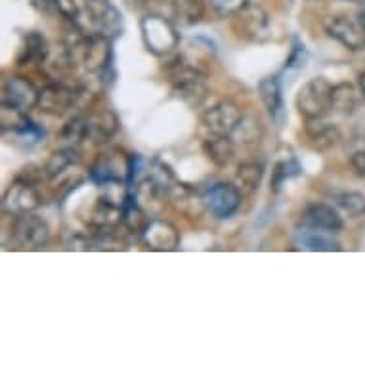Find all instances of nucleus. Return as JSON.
Returning a JSON list of instances; mask_svg holds the SVG:
<instances>
[{"instance_id": "nucleus-1", "label": "nucleus", "mask_w": 365, "mask_h": 365, "mask_svg": "<svg viewBox=\"0 0 365 365\" xmlns=\"http://www.w3.org/2000/svg\"><path fill=\"white\" fill-rule=\"evenodd\" d=\"M142 38L151 54L168 56L178 48L180 35L173 21L159 14H150L140 21Z\"/></svg>"}, {"instance_id": "nucleus-2", "label": "nucleus", "mask_w": 365, "mask_h": 365, "mask_svg": "<svg viewBox=\"0 0 365 365\" xmlns=\"http://www.w3.org/2000/svg\"><path fill=\"white\" fill-rule=\"evenodd\" d=\"M333 84L324 77H316L299 90L297 108L304 119H324L331 111Z\"/></svg>"}, {"instance_id": "nucleus-3", "label": "nucleus", "mask_w": 365, "mask_h": 365, "mask_svg": "<svg viewBox=\"0 0 365 365\" xmlns=\"http://www.w3.org/2000/svg\"><path fill=\"white\" fill-rule=\"evenodd\" d=\"M235 35L251 42H264L269 36V16L262 6L247 2L240 12L232 16Z\"/></svg>"}, {"instance_id": "nucleus-4", "label": "nucleus", "mask_w": 365, "mask_h": 365, "mask_svg": "<svg viewBox=\"0 0 365 365\" xmlns=\"http://www.w3.org/2000/svg\"><path fill=\"white\" fill-rule=\"evenodd\" d=\"M201 203L210 215L218 220H226L237 212L241 205V192L240 187L230 182H216L210 184L203 192Z\"/></svg>"}, {"instance_id": "nucleus-5", "label": "nucleus", "mask_w": 365, "mask_h": 365, "mask_svg": "<svg viewBox=\"0 0 365 365\" xmlns=\"http://www.w3.org/2000/svg\"><path fill=\"white\" fill-rule=\"evenodd\" d=\"M78 96L81 94H78L77 86L63 83V81H56V83L46 84L38 92L36 108H41V111L48 115H63L75 108Z\"/></svg>"}, {"instance_id": "nucleus-6", "label": "nucleus", "mask_w": 365, "mask_h": 365, "mask_svg": "<svg viewBox=\"0 0 365 365\" xmlns=\"http://www.w3.org/2000/svg\"><path fill=\"white\" fill-rule=\"evenodd\" d=\"M12 235L16 237L19 245L25 249H41L48 243L50 240V227L41 216L27 212V215L16 216L12 226Z\"/></svg>"}, {"instance_id": "nucleus-7", "label": "nucleus", "mask_w": 365, "mask_h": 365, "mask_svg": "<svg viewBox=\"0 0 365 365\" xmlns=\"http://www.w3.org/2000/svg\"><path fill=\"white\" fill-rule=\"evenodd\" d=\"M241 117V109L232 100H222L205 111L201 123L210 136H230Z\"/></svg>"}, {"instance_id": "nucleus-8", "label": "nucleus", "mask_w": 365, "mask_h": 365, "mask_svg": "<svg viewBox=\"0 0 365 365\" xmlns=\"http://www.w3.org/2000/svg\"><path fill=\"white\" fill-rule=\"evenodd\" d=\"M42 199L36 192V187L33 186V182L29 180H16L12 186L8 187L4 193V210L8 215L19 216L27 215V212H35L41 207Z\"/></svg>"}, {"instance_id": "nucleus-9", "label": "nucleus", "mask_w": 365, "mask_h": 365, "mask_svg": "<svg viewBox=\"0 0 365 365\" xmlns=\"http://www.w3.org/2000/svg\"><path fill=\"white\" fill-rule=\"evenodd\" d=\"M140 240L150 251L170 252L180 245L178 230L167 220H150L140 234Z\"/></svg>"}, {"instance_id": "nucleus-10", "label": "nucleus", "mask_w": 365, "mask_h": 365, "mask_svg": "<svg viewBox=\"0 0 365 365\" xmlns=\"http://www.w3.org/2000/svg\"><path fill=\"white\" fill-rule=\"evenodd\" d=\"M111 61H113V50H111V41L106 36L92 33L88 36V42L84 46L83 58H81V66L88 71L102 73L106 75L108 69H111Z\"/></svg>"}, {"instance_id": "nucleus-11", "label": "nucleus", "mask_w": 365, "mask_h": 365, "mask_svg": "<svg viewBox=\"0 0 365 365\" xmlns=\"http://www.w3.org/2000/svg\"><path fill=\"white\" fill-rule=\"evenodd\" d=\"M38 92L41 90L35 88V84L31 83L29 78L25 77H10L4 83L2 88V102H8L19 108L21 111H31L33 108L38 106Z\"/></svg>"}, {"instance_id": "nucleus-12", "label": "nucleus", "mask_w": 365, "mask_h": 365, "mask_svg": "<svg viewBox=\"0 0 365 365\" xmlns=\"http://www.w3.org/2000/svg\"><path fill=\"white\" fill-rule=\"evenodd\" d=\"M302 226L317 227V230H324L329 234H336L344 227L342 216L333 209L331 205L325 203H310L302 210Z\"/></svg>"}, {"instance_id": "nucleus-13", "label": "nucleus", "mask_w": 365, "mask_h": 365, "mask_svg": "<svg viewBox=\"0 0 365 365\" xmlns=\"http://www.w3.org/2000/svg\"><path fill=\"white\" fill-rule=\"evenodd\" d=\"M327 33L339 41L348 50H361L365 46V33L358 25L356 19H350L346 16H336L327 21Z\"/></svg>"}, {"instance_id": "nucleus-14", "label": "nucleus", "mask_w": 365, "mask_h": 365, "mask_svg": "<svg viewBox=\"0 0 365 365\" xmlns=\"http://www.w3.org/2000/svg\"><path fill=\"white\" fill-rule=\"evenodd\" d=\"M119 128V119L113 111H98L86 117L84 126V140L90 144H106Z\"/></svg>"}, {"instance_id": "nucleus-15", "label": "nucleus", "mask_w": 365, "mask_h": 365, "mask_svg": "<svg viewBox=\"0 0 365 365\" xmlns=\"http://www.w3.org/2000/svg\"><path fill=\"white\" fill-rule=\"evenodd\" d=\"M258 94L262 100L264 108L268 109L272 119L276 120L277 125H282L283 119V96H282V83L279 77H266L258 84Z\"/></svg>"}, {"instance_id": "nucleus-16", "label": "nucleus", "mask_w": 365, "mask_h": 365, "mask_svg": "<svg viewBox=\"0 0 365 365\" xmlns=\"http://www.w3.org/2000/svg\"><path fill=\"white\" fill-rule=\"evenodd\" d=\"M306 134L310 144L319 151H327L335 148L341 140L339 128L329 123H324L322 119H306Z\"/></svg>"}, {"instance_id": "nucleus-17", "label": "nucleus", "mask_w": 365, "mask_h": 365, "mask_svg": "<svg viewBox=\"0 0 365 365\" xmlns=\"http://www.w3.org/2000/svg\"><path fill=\"white\" fill-rule=\"evenodd\" d=\"M324 232V230H322ZM317 227L302 226V230L297 232L294 235V243L299 249H304V251H314V252H333L341 251V245L336 243L333 237L322 234Z\"/></svg>"}, {"instance_id": "nucleus-18", "label": "nucleus", "mask_w": 365, "mask_h": 365, "mask_svg": "<svg viewBox=\"0 0 365 365\" xmlns=\"http://www.w3.org/2000/svg\"><path fill=\"white\" fill-rule=\"evenodd\" d=\"M144 186L150 187V192L155 195L157 193H170V190L176 186V178L167 163L153 159L145 168Z\"/></svg>"}, {"instance_id": "nucleus-19", "label": "nucleus", "mask_w": 365, "mask_h": 365, "mask_svg": "<svg viewBox=\"0 0 365 365\" xmlns=\"http://www.w3.org/2000/svg\"><path fill=\"white\" fill-rule=\"evenodd\" d=\"M48 44L44 36L36 31H31L24 36V46L18 56V66H29V63H42L48 56Z\"/></svg>"}, {"instance_id": "nucleus-20", "label": "nucleus", "mask_w": 365, "mask_h": 365, "mask_svg": "<svg viewBox=\"0 0 365 365\" xmlns=\"http://www.w3.org/2000/svg\"><path fill=\"white\" fill-rule=\"evenodd\" d=\"M203 148L216 167H227L235 155V142L230 136H209V140H205Z\"/></svg>"}, {"instance_id": "nucleus-21", "label": "nucleus", "mask_w": 365, "mask_h": 365, "mask_svg": "<svg viewBox=\"0 0 365 365\" xmlns=\"http://www.w3.org/2000/svg\"><path fill=\"white\" fill-rule=\"evenodd\" d=\"M78 151L75 148H63L60 151H54L50 159L44 165V174L48 178H58L61 174H66L69 168H73L78 163Z\"/></svg>"}, {"instance_id": "nucleus-22", "label": "nucleus", "mask_w": 365, "mask_h": 365, "mask_svg": "<svg viewBox=\"0 0 365 365\" xmlns=\"http://www.w3.org/2000/svg\"><path fill=\"white\" fill-rule=\"evenodd\" d=\"M230 138L234 140L235 144H255L262 138V125L255 115H243L234 128V132L230 134Z\"/></svg>"}, {"instance_id": "nucleus-23", "label": "nucleus", "mask_w": 365, "mask_h": 365, "mask_svg": "<svg viewBox=\"0 0 365 365\" xmlns=\"http://www.w3.org/2000/svg\"><path fill=\"white\" fill-rule=\"evenodd\" d=\"M173 14L182 25L199 24L205 16V0H173Z\"/></svg>"}, {"instance_id": "nucleus-24", "label": "nucleus", "mask_w": 365, "mask_h": 365, "mask_svg": "<svg viewBox=\"0 0 365 365\" xmlns=\"http://www.w3.org/2000/svg\"><path fill=\"white\" fill-rule=\"evenodd\" d=\"M148 222H150V218L145 216L144 210L140 209L136 199L126 193V199L123 201V227H126L130 234L140 235Z\"/></svg>"}, {"instance_id": "nucleus-25", "label": "nucleus", "mask_w": 365, "mask_h": 365, "mask_svg": "<svg viewBox=\"0 0 365 365\" xmlns=\"http://www.w3.org/2000/svg\"><path fill=\"white\" fill-rule=\"evenodd\" d=\"M358 106V94L352 84H336L333 86V96H331V109L336 113L350 115Z\"/></svg>"}, {"instance_id": "nucleus-26", "label": "nucleus", "mask_w": 365, "mask_h": 365, "mask_svg": "<svg viewBox=\"0 0 365 365\" xmlns=\"http://www.w3.org/2000/svg\"><path fill=\"white\" fill-rule=\"evenodd\" d=\"M92 33L106 36L109 41H113L123 33V16L115 6H111L108 12L100 16L92 25Z\"/></svg>"}, {"instance_id": "nucleus-27", "label": "nucleus", "mask_w": 365, "mask_h": 365, "mask_svg": "<svg viewBox=\"0 0 365 365\" xmlns=\"http://www.w3.org/2000/svg\"><path fill=\"white\" fill-rule=\"evenodd\" d=\"M264 176V167L257 161H247L241 163L237 168V187H241L243 192H255L260 186Z\"/></svg>"}, {"instance_id": "nucleus-28", "label": "nucleus", "mask_w": 365, "mask_h": 365, "mask_svg": "<svg viewBox=\"0 0 365 365\" xmlns=\"http://www.w3.org/2000/svg\"><path fill=\"white\" fill-rule=\"evenodd\" d=\"M174 94L182 100L187 106H199L203 102L205 96H207V86H205V78H199V81H190V83L178 84V86H173Z\"/></svg>"}, {"instance_id": "nucleus-29", "label": "nucleus", "mask_w": 365, "mask_h": 365, "mask_svg": "<svg viewBox=\"0 0 365 365\" xmlns=\"http://www.w3.org/2000/svg\"><path fill=\"white\" fill-rule=\"evenodd\" d=\"M27 123V113L21 111L19 108L12 106V103L2 102V109H0V130L2 132H16Z\"/></svg>"}, {"instance_id": "nucleus-30", "label": "nucleus", "mask_w": 365, "mask_h": 365, "mask_svg": "<svg viewBox=\"0 0 365 365\" xmlns=\"http://www.w3.org/2000/svg\"><path fill=\"white\" fill-rule=\"evenodd\" d=\"M299 174H300V165L294 161V159H291V161L277 163L276 170H274V176H272L269 190H272L274 193H277L289 178H294V176H299Z\"/></svg>"}, {"instance_id": "nucleus-31", "label": "nucleus", "mask_w": 365, "mask_h": 365, "mask_svg": "<svg viewBox=\"0 0 365 365\" xmlns=\"http://www.w3.org/2000/svg\"><path fill=\"white\" fill-rule=\"evenodd\" d=\"M335 205L339 209H342L344 212L352 216L365 215V197L361 193L356 192H346V193H339L333 197Z\"/></svg>"}, {"instance_id": "nucleus-32", "label": "nucleus", "mask_w": 365, "mask_h": 365, "mask_svg": "<svg viewBox=\"0 0 365 365\" xmlns=\"http://www.w3.org/2000/svg\"><path fill=\"white\" fill-rule=\"evenodd\" d=\"M84 126H86V119L84 117H77V119L69 120L60 134L61 142H66V144L84 142Z\"/></svg>"}, {"instance_id": "nucleus-33", "label": "nucleus", "mask_w": 365, "mask_h": 365, "mask_svg": "<svg viewBox=\"0 0 365 365\" xmlns=\"http://www.w3.org/2000/svg\"><path fill=\"white\" fill-rule=\"evenodd\" d=\"M83 2V10H81V16H88L90 24L94 25L100 16L108 12L111 8V0H81Z\"/></svg>"}, {"instance_id": "nucleus-34", "label": "nucleus", "mask_w": 365, "mask_h": 365, "mask_svg": "<svg viewBox=\"0 0 365 365\" xmlns=\"http://www.w3.org/2000/svg\"><path fill=\"white\" fill-rule=\"evenodd\" d=\"M210 6L222 18H232L235 12H240L245 6L247 0H209Z\"/></svg>"}, {"instance_id": "nucleus-35", "label": "nucleus", "mask_w": 365, "mask_h": 365, "mask_svg": "<svg viewBox=\"0 0 365 365\" xmlns=\"http://www.w3.org/2000/svg\"><path fill=\"white\" fill-rule=\"evenodd\" d=\"M16 134H18V138L21 140V142H25V144H36V142H41V140L44 138V130L29 119H27V123H25Z\"/></svg>"}, {"instance_id": "nucleus-36", "label": "nucleus", "mask_w": 365, "mask_h": 365, "mask_svg": "<svg viewBox=\"0 0 365 365\" xmlns=\"http://www.w3.org/2000/svg\"><path fill=\"white\" fill-rule=\"evenodd\" d=\"M306 61V48L304 44L300 41L293 42V50H291V56L285 61V69H291V67H302Z\"/></svg>"}, {"instance_id": "nucleus-37", "label": "nucleus", "mask_w": 365, "mask_h": 365, "mask_svg": "<svg viewBox=\"0 0 365 365\" xmlns=\"http://www.w3.org/2000/svg\"><path fill=\"white\" fill-rule=\"evenodd\" d=\"M350 165L356 170V174L359 176H365V151H358V153H354L350 157Z\"/></svg>"}, {"instance_id": "nucleus-38", "label": "nucleus", "mask_w": 365, "mask_h": 365, "mask_svg": "<svg viewBox=\"0 0 365 365\" xmlns=\"http://www.w3.org/2000/svg\"><path fill=\"white\" fill-rule=\"evenodd\" d=\"M31 4L38 10V12H52L56 10V0H31Z\"/></svg>"}, {"instance_id": "nucleus-39", "label": "nucleus", "mask_w": 365, "mask_h": 365, "mask_svg": "<svg viewBox=\"0 0 365 365\" xmlns=\"http://www.w3.org/2000/svg\"><path fill=\"white\" fill-rule=\"evenodd\" d=\"M358 84H359V92H361V98H364V100H365V71L359 73Z\"/></svg>"}, {"instance_id": "nucleus-40", "label": "nucleus", "mask_w": 365, "mask_h": 365, "mask_svg": "<svg viewBox=\"0 0 365 365\" xmlns=\"http://www.w3.org/2000/svg\"><path fill=\"white\" fill-rule=\"evenodd\" d=\"M348 2H354V4H365V0H348Z\"/></svg>"}]
</instances>
